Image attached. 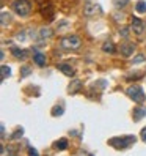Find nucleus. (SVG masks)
I'll list each match as a JSON object with an SVG mask.
<instances>
[{"label": "nucleus", "mask_w": 146, "mask_h": 156, "mask_svg": "<svg viewBox=\"0 0 146 156\" xmlns=\"http://www.w3.org/2000/svg\"><path fill=\"white\" fill-rule=\"evenodd\" d=\"M101 6L99 5H88L83 8V14L85 16H93V14H97V13H101Z\"/></svg>", "instance_id": "8"}, {"label": "nucleus", "mask_w": 146, "mask_h": 156, "mask_svg": "<svg viewBox=\"0 0 146 156\" xmlns=\"http://www.w3.org/2000/svg\"><path fill=\"white\" fill-rule=\"evenodd\" d=\"M113 3L116 8H124L127 3H129V0H113Z\"/></svg>", "instance_id": "21"}, {"label": "nucleus", "mask_w": 146, "mask_h": 156, "mask_svg": "<svg viewBox=\"0 0 146 156\" xmlns=\"http://www.w3.org/2000/svg\"><path fill=\"white\" fill-rule=\"evenodd\" d=\"M80 88H82V82H80V81H72L71 85L68 87V91H69L71 95H74V93H77Z\"/></svg>", "instance_id": "11"}, {"label": "nucleus", "mask_w": 146, "mask_h": 156, "mask_svg": "<svg viewBox=\"0 0 146 156\" xmlns=\"http://www.w3.org/2000/svg\"><path fill=\"white\" fill-rule=\"evenodd\" d=\"M126 93L130 99H134L135 103H143L144 101V91H143V88L140 85H130Z\"/></svg>", "instance_id": "4"}, {"label": "nucleus", "mask_w": 146, "mask_h": 156, "mask_svg": "<svg viewBox=\"0 0 146 156\" xmlns=\"http://www.w3.org/2000/svg\"><path fill=\"white\" fill-rule=\"evenodd\" d=\"M2 137H5V126L2 125Z\"/></svg>", "instance_id": "28"}, {"label": "nucleus", "mask_w": 146, "mask_h": 156, "mask_svg": "<svg viewBox=\"0 0 146 156\" xmlns=\"http://www.w3.org/2000/svg\"><path fill=\"white\" fill-rule=\"evenodd\" d=\"M102 51L107 52V54H113V52H115V44H113L112 41H105V43L102 44Z\"/></svg>", "instance_id": "14"}, {"label": "nucleus", "mask_w": 146, "mask_h": 156, "mask_svg": "<svg viewBox=\"0 0 146 156\" xmlns=\"http://www.w3.org/2000/svg\"><path fill=\"white\" fill-rule=\"evenodd\" d=\"M22 132H24V129L22 128H17V129L13 132V136H11V139H19V137H22Z\"/></svg>", "instance_id": "22"}, {"label": "nucleus", "mask_w": 146, "mask_h": 156, "mask_svg": "<svg viewBox=\"0 0 146 156\" xmlns=\"http://www.w3.org/2000/svg\"><path fill=\"white\" fill-rule=\"evenodd\" d=\"M63 112H65L63 106H55L50 113H52V117H60V115H63Z\"/></svg>", "instance_id": "16"}, {"label": "nucleus", "mask_w": 146, "mask_h": 156, "mask_svg": "<svg viewBox=\"0 0 146 156\" xmlns=\"http://www.w3.org/2000/svg\"><path fill=\"white\" fill-rule=\"evenodd\" d=\"M141 140L146 142V128H143V129H141Z\"/></svg>", "instance_id": "26"}, {"label": "nucleus", "mask_w": 146, "mask_h": 156, "mask_svg": "<svg viewBox=\"0 0 146 156\" xmlns=\"http://www.w3.org/2000/svg\"><path fill=\"white\" fill-rule=\"evenodd\" d=\"M135 10H137V13H146V2H144V0H140V2H137Z\"/></svg>", "instance_id": "17"}, {"label": "nucleus", "mask_w": 146, "mask_h": 156, "mask_svg": "<svg viewBox=\"0 0 146 156\" xmlns=\"http://www.w3.org/2000/svg\"><path fill=\"white\" fill-rule=\"evenodd\" d=\"M33 60H35V63H36L38 66H44L46 65V57L43 54H39V52H35Z\"/></svg>", "instance_id": "12"}, {"label": "nucleus", "mask_w": 146, "mask_h": 156, "mask_svg": "<svg viewBox=\"0 0 146 156\" xmlns=\"http://www.w3.org/2000/svg\"><path fill=\"white\" fill-rule=\"evenodd\" d=\"M11 8L16 14H19V16H29L30 11H32V3L29 0H14V2L11 3Z\"/></svg>", "instance_id": "2"}, {"label": "nucleus", "mask_w": 146, "mask_h": 156, "mask_svg": "<svg viewBox=\"0 0 146 156\" xmlns=\"http://www.w3.org/2000/svg\"><path fill=\"white\" fill-rule=\"evenodd\" d=\"M132 117H134L135 122H140L143 117H146V109L144 107H135L134 113H132Z\"/></svg>", "instance_id": "10"}, {"label": "nucleus", "mask_w": 146, "mask_h": 156, "mask_svg": "<svg viewBox=\"0 0 146 156\" xmlns=\"http://www.w3.org/2000/svg\"><path fill=\"white\" fill-rule=\"evenodd\" d=\"M120 35L123 38H129V27H123L120 30Z\"/></svg>", "instance_id": "23"}, {"label": "nucleus", "mask_w": 146, "mask_h": 156, "mask_svg": "<svg viewBox=\"0 0 146 156\" xmlns=\"http://www.w3.org/2000/svg\"><path fill=\"white\" fill-rule=\"evenodd\" d=\"M135 137L134 136H123V137H112L108 140V145H112L116 150H126V148L132 147L135 144Z\"/></svg>", "instance_id": "1"}, {"label": "nucleus", "mask_w": 146, "mask_h": 156, "mask_svg": "<svg viewBox=\"0 0 146 156\" xmlns=\"http://www.w3.org/2000/svg\"><path fill=\"white\" fill-rule=\"evenodd\" d=\"M11 22V14H8V13H2V25L5 27L6 24H10Z\"/></svg>", "instance_id": "20"}, {"label": "nucleus", "mask_w": 146, "mask_h": 156, "mask_svg": "<svg viewBox=\"0 0 146 156\" xmlns=\"http://www.w3.org/2000/svg\"><path fill=\"white\" fill-rule=\"evenodd\" d=\"M11 76V69H10V66H2V82L6 79V77H10Z\"/></svg>", "instance_id": "18"}, {"label": "nucleus", "mask_w": 146, "mask_h": 156, "mask_svg": "<svg viewBox=\"0 0 146 156\" xmlns=\"http://www.w3.org/2000/svg\"><path fill=\"white\" fill-rule=\"evenodd\" d=\"M61 47L66 49V51H77V49L82 46V41L79 37H75V35H69V37H65L61 38Z\"/></svg>", "instance_id": "3"}, {"label": "nucleus", "mask_w": 146, "mask_h": 156, "mask_svg": "<svg viewBox=\"0 0 146 156\" xmlns=\"http://www.w3.org/2000/svg\"><path fill=\"white\" fill-rule=\"evenodd\" d=\"M41 16H43L44 19H47L49 22H50V21L53 19V6L50 5V3H47V5H43L41 6Z\"/></svg>", "instance_id": "5"}, {"label": "nucleus", "mask_w": 146, "mask_h": 156, "mask_svg": "<svg viewBox=\"0 0 146 156\" xmlns=\"http://www.w3.org/2000/svg\"><path fill=\"white\" fill-rule=\"evenodd\" d=\"M52 35V30L50 28H41V33H39V38L41 40H46V38H49Z\"/></svg>", "instance_id": "19"}, {"label": "nucleus", "mask_w": 146, "mask_h": 156, "mask_svg": "<svg viewBox=\"0 0 146 156\" xmlns=\"http://www.w3.org/2000/svg\"><path fill=\"white\" fill-rule=\"evenodd\" d=\"M134 49H135L134 44H130V43H124V44L120 46V52L124 57H130L132 54H134Z\"/></svg>", "instance_id": "7"}, {"label": "nucleus", "mask_w": 146, "mask_h": 156, "mask_svg": "<svg viewBox=\"0 0 146 156\" xmlns=\"http://www.w3.org/2000/svg\"><path fill=\"white\" fill-rule=\"evenodd\" d=\"M29 154H38V151L35 148H29Z\"/></svg>", "instance_id": "27"}, {"label": "nucleus", "mask_w": 146, "mask_h": 156, "mask_svg": "<svg viewBox=\"0 0 146 156\" xmlns=\"http://www.w3.org/2000/svg\"><path fill=\"white\" fill-rule=\"evenodd\" d=\"M11 54L14 55V57H17V59H25V57L29 55V52H27V51H20L19 47H11Z\"/></svg>", "instance_id": "13"}, {"label": "nucleus", "mask_w": 146, "mask_h": 156, "mask_svg": "<svg viewBox=\"0 0 146 156\" xmlns=\"http://www.w3.org/2000/svg\"><path fill=\"white\" fill-rule=\"evenodd\" d=\"M57 68H58V71H61V73L66 74V76H74V69L71 65H68V63H60V65H57Z\"/></svg>", "instance_id": "9"}, {"label": "nucleus", "mask_w": 146, "mask_h": 156, "mask_svg": "<svg viewBox=\"0 0 146 156\" xmlns=\"http://www.w3.org/2000/svg\"><path fill=\"white\" fill-rule=\"evenodd\" d=\"M141 62H144V55H143V54H138V55H135L134 63H141Z\"/></svg>", "instance_id": "24"}, {"label": "nucleus", "mask_w": 146, "mask_h": 156, "mask_svg": "<svg viewBox=\"0 0 146 156\" xmlns=\"http://www.w3.org/2000/svg\"><path fill=\"white\" fill-rule=\"evenodd\" d=\"M132 30L137 35H141L144 32V24L140 18H132Z\"/></svg>", "instance_id": "6"}, {"label": "nucleus", "mask_w": 146, "mask_h": 156, "mask_svg": "<svg viewBox=\"0 0 146 156\" xmlns=\"http://www.w3.org/2000/svg\"><path fill=\"white\" fill-rule=\"evenodd\" d=\"M29 74H30V66H24L22 68V77L29 76Z\"/></svg>", "instance_id": "25"}, {"label": "nucleus", "mask_w": 146, "mask_h": 156, "mask_svg": "<svg viewBox=\"0 0 146 156\" xmlns=\"http://www.w3.org/2000/svg\"><path fill=\"white\" fill-rule=\"evenodd\" d=\"M55 148L57 150H65V148H68V140L66 139H60L55 142Z\"/></svg>", "instance_id": "15"}]
</instances>
